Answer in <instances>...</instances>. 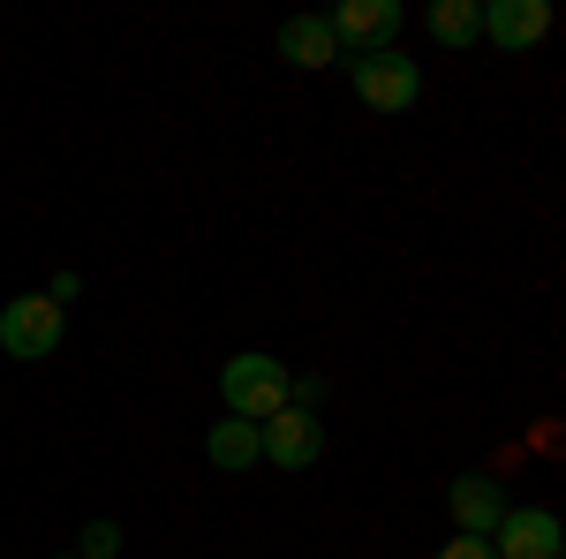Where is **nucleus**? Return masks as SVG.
<instances>
[{
  "mask_svg": "<svg viewBox=\"0 0 566 559\" xmlns=\"http://www.w3.org/2000/svg\"><path fill=\"white\" fill-rule=\"evenodd\" d=\"M287 386H295V371H287L280 355H264V348H242V355L219 363V401H227V416H242V424H272V416L287 408Z\"/></svg>",
  "mask_w": 566,
  "mask_h": 559,
  "instance_id": "1",
  "label": "nucleus"
},
{
  "mask_svg": "<svg viewBox=\"0 0 566 559\" xmlns=\"http://www.w3.org/2000/svg\"><path fill=\"white\" fill-rule=\"evenodd\" d=\"M348 84L370 114H408L423 99V69L400 53V45H378V53H355L348 61Z\"/></svg>",
  "mask_w": 566,
  "mask_h": 559,
  "instance_id": "2",
  "label": "nucleus"
},
{
  "mask_svg": "<svg viewBox=\"0 0 566 559\" xmlns=\"http://www.w3.org/2000/svg\"><path fill=\"white\" fill-rule=\"evenodd\" d=\"M61 333H69V310L45 296V288L0 302V348H8L15 363H45V355L61 348Z\"/></svg>",
  "mask_w": 566,
  "mask_h": 559,
  "instance_id": "3",
  "label": "nucleus"
},
{
  "mask_svg": "<svg viewBox=\"0 0 566 559\" xmlns=\"http://www.w3.org/2000/svg\"><path fill=\"white\" fill-rule=\"evenodd\" d=\"M325 31L340 45V61L378 53V45H400V0H340V8L325 15Z\"/></svg>",
  "mask_w": 566,
  "mask_h": 559,
  "instance_id": "4",
  "label": "nucleus"
},
{
  "mask_svg": "<svg viewBox=\"0 0 566 559\" xmlns=\"http://www.w3.org/2000/svg\"><path fill=\"white\" fill-rule=\"evenodd\" d=\"M258 462H272V469H317L325 462V424L310 408H280L272 424H258Z\"/></svg>",
  "mask_w": 566,
  "mask_h": 559,
  "instance_id": "5",
  "label": "nucleus"
},
{
  "mask_svg": "<svg viewBox=\"0 0 566 559\" xmlns=\"http://www.w3.org/2000/svg\"><path fill=\"white\" fill-rule=\"evenodd\" d=\"M491 552L499 559H559L566 552V529L552 507H506L499 529H491Z\"/></svg>",
  "mask_w": 566,
  "mask_h": 559,
  "instance_id": "6",
  "label": "nucleus"
},
{
  "mask_svg": "<svg viewBox=\"0 0 566 559\" xmlns=\"http://www.w3.org/2000/svg\"><path fill=\"white\" fill-rule=\"evenodd\" d=\"M552 31V0H483V39L499 53H528Z\"/></svg>",
  "mask_w": 566,
  "mask_h": 559,
  "instance_id": "7",
  "label": "nucleus"
},
{
  "mask_svg": "<svg viewBox=\"0 0 566 559\" xmlns=\"http://www.w3.org/2000/svg\"><path fill=\"white\" fill-rule=\"evenodd\" d=\"M446 515H453V529H461V537H491V529H499V515H506L499 476H483V469L453 476V484H446Z\"/></svg>",
  "mask_w": 566,
  "mask_h": 559,
  "instance_id": "8",
  "label": "nucleus"
},
{
  "mask_svg": "<svg viewBox=\"0 0 566 559\" xmlns=\"http://www.w3.org/2000/svg\"><path fill=\"white\" fill-rule=\"evenodd\" d=\"M280 61H287V69H333L340 45L325 31V15H287V23H280Z\"/></svg>",
  "mask_w": 566,
  "mask_h": 559,
  "instance_id": "9",
  "label": "nucleus"
},
{
  "mask_svg": "<svg viewBox=\"0 0 566 559\" xmlns=\"http://www.w3.org/2000/svg\"><path fill=\"white\" fill-rule=\"evenodd\" d=\"M205 462H212L219 476L258 469V424H242V416H219V424L205 431Z\"/></svg>",
  "mask_w": 566,
  "mask_h": 559,
  "instance_id": "10",
  "label": "nucleus"
},
{
  "mask_svg": "<svg viewBox=\"0 0 566 559\" xmlns=\"http://www.w3.org/2000/svg\"><path fill=\"white\" fill-rule=\"evenodd\" d=\"M423 23H431V39L446 45V53H469V45L483 39V0H438Z\"/></svg>",
  "mask_w": 566,
  "mask_h": 559,
  "instance_id": "11",
  "label": "nucleus"
},
{
  "mask_svg": "<svg viewBox=\"0 0 566 559\" xmlns=\"http://www.w3.org/2000/svg\"><path fill=\"white\" fill-rule=\"evenodd\" d=\"M76 559H122V521H84Z\"/></svg>",
  "mask_w": 566,
  "mask_h": 559,
  "instance_id": "12",
  "label": "nucleus"
},
{
  "mask_svg": "<svg viewBox=\"0 0 566 559\" xmlns=\"http://www.w3.org/2000/svg\"><path fill=\"white\" fill-rule=\"evenodd\" d=\"M438 559H499V552H491V537H461L453 529V545H438Z\"/></svg>",
  "mask_w": 566,
  "mask_h": 559,
  "instance_id": "13",
  "label": "nucleus"
},
{
  "mask_svg": "<svg viewBox=\"0 0 566 559\" xmlns=\"http://www.w3.org/2000/svg\"><path fill=\"white\" fill-rule=\"evenodd\" d=\"M45 296H53V302H61V310H69V302L84 296V280H76V272H53V288H45Z\"/></svg>",
  "mask_w": 566,
  "mask_h": 559,
  "instance_id": "14",
  "label": "nucleus"
},
{
  "mask_svg": "<svg viewBox=\"0 0 566 559\" xmlns=\"http://www.w3.org/2000/svg\"><path fill=\"white\" fill-rule=\"evenodd\" d=\"M53 559H76V552H53Z\"/></svg>",
  "mask_w": 566,
  "mask_h": 559,
  "instance_id": "15",
  "label": "nucleus"
}]
</instances>
